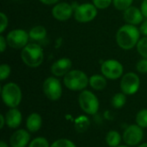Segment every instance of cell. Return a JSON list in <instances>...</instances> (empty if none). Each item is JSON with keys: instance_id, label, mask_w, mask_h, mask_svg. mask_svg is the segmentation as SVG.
<instances>
[{"instance_id": "3957f363", "label": "cell", "mask_w": 147, "mask_h": 147, "mask_svg": "<svg viewBox=\"0 0 147 147\" xmlns=\"http://www.w3.org/2000/svg\"><path fill=\"white\" fill-rule=\"evenodd\" d=\"M65 86L72 91H82L90 84V78L80 70H71L63 79Z\"/></svg>"}, {"instance_id": "f546056e", "label": "cell", "mask_w": 147, "mask_h": 147, "mask_svg": "<svg viewBox=\"0 0 147 147\" xmlns=\"http://www.w3.org/2000/svg\"><path fill=\"white\" fill-rule=\"evenodd\" d=\"M136 70L142 74L147 73V59H142L136 64Z\"/></svg>"}, {"instance_id": "e575fe53", "label": "cell", "mask_w": 147, "mask_h": 147, "mask_svg": "<svg viewBox=\"0 0 147 147\" xmlns=\"http://www.w3.org/2000/svg\"><path fill=\"white\" fill-rule=\"evenodd\" d=\"M40 2H41L42 3L44 4H47V5H53V4H56L59 0H39Z\"/></svg>"}, {"instance_id": "6da1fadb", "label": "cell", "mask_w": 147, "mask_h": 147, "mask_svg": "<svg viewBox=\"0 0 147 147\" xmlns=\"http://www.w3.org/2000/svg\"><path fill=\"white\" fill-rule=\"evenodd\" d=\"M140 31L136 26L125 24L116 32V43L123 50H131L137 46L140 40Z\"/></svg>"}, {"instance_id": "44dd1931", "label": "cell", "mask_w": 147, "mask_h": 147, "mask_svg": "<svg viewBox=\"0 0 147 147\" xmlns=\"http://www.w3.org/2000/svg\"><path fill=\"white\" fill-rule=\"evenodd\" d=\"M90 125V122L86 116H79L75 121V128L79 133L85 132Z\"/></svg>"}, {"instance_id": "1f68e13d", "label": "cell", "mask_w": 147, "mask_h": 147, "mask_svg": "<svg viewBox=\"0 0 147 147\" xmlns=\"http://www.w3.org/2000/svg\"><path fill=\"white\" fill-rule=\"evenodd\" d=\"M139 29H140L141 34H143L144 36H147V18H146V20H144L141 22Z\"/></svg>"}, {"instance_id": "5bb4252c", "label": "cell", "mask_w": 147, "mask_h": 147, "mask_svg": "<svg viewBox=\"0 0 147 147\" xmlns=\"http://www.w3.org/2000/svg\"><path fill=\"white\" fill-rule=\"evenodd\" d=\"M11 147H26L30 143V134L28 130L17 129L9 139Z\"/></svg>"}, {"instance_id": "7c38bea8", "label": "cell", "mask_w": 147, "mask_h": 147, "mask_svg": "<svg viewBox=\"0 0 147 147\" xmlns=\"http://www.w3.org/2000/svg\"><path fill=\"white\" fill-rule=\"evenodd\" d=\"M72 15H74L73 5L66 2L57 3L52 9V16L59 22L67 21Z\"/></svg>"}, {"instance_id": "ba28073f", "label": "cell", "mask_w": 147, "mask_h": 147, "mask_svg": "<svg viewBox=\"0 0 147 147\" xmlns=\"http://www.w3.org/2000/svg\"><path fill=\"white\" fill-rule=\"evenodd\" d=\"M45 96L51 101H58L62 96V85L56 77H49L45 79L42 84Z\"/></svg>"}, {"instance_id": "d590c367", "label": "cell", "mask_w": 147, "mask_h": 147, "mask_svg": "<svg viewBox=\"0 0 147 147\" xmlns=\"http://www.w3.org/2000/svg\"><path fill=\"white\" fill-rule=\"evenodd\" d=\"M0 122H1V124H0V128H3V126H4V124H6V120H5V116L2 114V115H0Z\"/></svg>"}, {"instance_id": "4fadbf2b", "label": "cell", "mask_w": 147, "mask_h": 147, "mask_svg": "<svg viewBox=\"0 0 147 147\" xmlns=\"http://www.w3.org/2000/svg\"><path fill=\"white\" fill-rule=\"evenodd\" d=\"M72 63L68 58H61L53 63L51 66V72L56 78L65 77L71 69Z\"/></svg>"}, {"instance_id": "74e56055", "label": "cell", "mask_w": 147, "mask_h": 147, "mask_svg": "<svg viewBox=\"0 0 147 147\" xmlns=\"http://www.w3.org/2000/svg\"><path fill=\"white\" fill-rule=\"evenodd\" d=\"M138 147H147V143H144V144H141L140 146H139Z\"/></svg>"}, {"instance_id": "4dcf8cb0", "label": "cell", "mask_w": 147, "mask_h": 147, "mask_svg": "<svg viewBox=\"0 0 147 147\" xmlns=\"http://www.w3.org/2000/svg\"><path fill=\"white\" fill-rule=\"evenodd\" d=\"M8 17L7 16L3 13V12H1L0 13V33L3 34L5 29L7 28L8 27Z\"/></svg>"}, {"instance_id": "83f0119b", "label": "cell", "mask_w": 147, "mask_h": 147, "mask_svg": "<svg viewBox=\"0 0 147 147\" xmlns=\"http://www.w3.org/2000/svg\"><path fill=\"white\" fill-rule=\"evenodd\" d=\"M11 72V68L7 64H2L0 65V80L3 81L7 79Z\"/></svg>"}, {"instance_id": "ac0fdd59", "label": "cell", "mask_w": 147, "mask_h": 147, "mask_svg": "<svg viewBox=\"0 0 147 147\" xmlns=\"http://www.w3.org/2000/svg\"><path fill=\"white\" fill-rule=\"evenodd\" d=\"M28 34H29V39L31 40L40 44L47 37V29L44 26L37 25V26L33 27L29 30Z\"/></svg>"}, {"instance_id": "9a60e30c", "label": "cell", "mask_w": 147, "mask_h": 147, "mask_svg": "<svg viewBox=\"0 0 147 147\" xmlns=\"http://www.w3.org/2000/svg\"><path fill=\"white\" fill-rule=\"evenodd\" d=\"M123 19L127 22V24H131L134 26H137L141 24L144 21V16L140 10L135 6H130L123 13Z\"/></svg>"}, {"instance_id": "4316f807", "label": "cell", "mask_w": 147, "mask_h": 147, "mask_svg": "<svg viewBox=\"0 0 147 147\" xmlns=\"http://www.w3.org/2000/svg\"><path fill=\"white\" fill-rule=\"evenodd\" d=\"M50 147H77L76 145L68 139H59L55 140Z\"/></svg>"}, {"instance_id": "e0dca14e", "label": "cell", "mask_w": 147, "mask_h": 147, "mask_svg": "<svg viewBox=\"0 0 147 147\" xmlns=\"http://www.w3.org/2000/svg\"><path fill=\"white\" fill-rule=\"evenodd\" d=\"M42 126V118L38 113L30 114L26 120V127L29 133L38 132Z\"/></svg>"}, {"instance_id": "7a4b0ae2", "label": "cell", "mask_w": 147, "mask_h": 147, "mask_svg": "<svg viewBox=\"0 0 147 147\" xmlns=\"http://www.w3.org/2000/svg\"><path fill=\"white\" fill-rule=\"evenodd\" d=\"M21 58L27 66L35 68L42 64L44 59V52L39 43L31 42L22 49Z\"/></svg>"}, {"instance_id": "ffe728a7", "label": "cell", "mask_w": 147, "mask_h": 147, "mask_svg": "<svg viewBox=\"0 0 147 147\" xmlns=\"http://www.w3.org/2000/svg\"><path fill=\"white\" fill-rule=\"evenodd\" d=\"M121 141V136L119 132L115 130L109 131L106 135V143L109 147H117Z\"/></svg>"}, {"instance_id": "836d02e7", "label": "cell", "mask_w": 147, "mask_h": 147, "mask_svg": "<svg viewBox=\"0 0 147 147\" xmlns=\"http://www.w3.org/2000/svg\"><path fill=\"white\" fill-rule=\"evenodd\" d=\"M140 10H141L144 17L147 18V0H143L141 6H140Z\"/></svg>"}, {"instance_id": "8fae6325", "label": "cell", "mask_w": 147, "mask_h": 147, "mask_svg": "<svg viewBox=\"0 0 147 147\" xmlns=\"http://www.w3.org/2000/svg\"><path fill=\"white\" fill-rule=\"evenodd\" d=\"M144 138L143 128L137 124L128 126L122 135V140L128 146H135L141 143Z\"/></svg>"}, {"instance_id": "52a82bcc", "label": "cell", "mask_w": 147, "mask_h": 147, "mask_svg": "<svg viewBox=\"0 0 147 147\" xmlns=\"http://www.w3.org/2000/svg\"><path fill=\"white\" fill-rule=\"evenodd\" d=\"M101 71L106 78L115 80L123 76L124 67L122 64L116 59H107L102 63Z\"/></svg>"}, {"instance_id": "f1b7e54d", "label": "cell", "mask_w": 147, "mask_h": 147, "mask_svg": "<svg viewBox=\"0 0 147 147\" xmlns=\"http://www.w3.org/2000/svg\"><path fill=\"white\" fill-rule=\"evenodd\" d=\"M92 2L97 9H105L110 6L113 0H92Z\"/></svg>"}, {"instance_id": "d6986e66", "label": "cell", "mask_w": 147, "mask_h": 147, "mask_svg": "<svg viewBox=\"0 0 147 147\" xmlns=\"http://www.w3.org/2000/svg\"><path fill=\"white\" fill-rule=\"evenodd\" d=\"M89 84L95 90H102L107 86V79L102 74H94L90 78Z\"/></svg>"}, {"instance_id": "d4e9b609", "label": "cell", "mask_w": 147, "mask_h": 147, "mask_svg": "<svg viewBox=\"0 0 147 147\" xmlns=\"http://www.w3.org/2000/svg\"><path fill=\"white\" fill-rule=\"evenodd\" d=\"M133 2L134 0H113V4L116 9L124 11L132 6Z\"/></svg>"}, {"instance_id": "ab89813d", "label": "cell", "mask_w": 147, "mask_h": 147, "mask_svg": "<svg viewBox=\"0 0 147 147\" xmlns=\"http://www.w3.org/2000/svg\"><path fill=\"white\" fill-rule=\"evenodd\" d=\"M13 1H18V0H13Z\"/></svg>"}, {"instance_id": "5b68a950", "label": "cell", "mask_w": 147, "mask_h": 147, "mask_svg": "<svg viewBox=\"0 0 147 147\" xmlns=\"http://www.w3.org/2000/svg\"><path fill=\"white\" fill-rule=\"evenodd\" d=\"M78 103L81 109L90 115L97 114L100 107L97 96L90 90H84L78 96Z\"/></svg>"}, {"instance_id": "d6a6232c", "label": "cell", "mask_w": 147, "mask_h": 147, "mask_svg": "<svg viewBox=\"0 0 147 147\" xmlns=\"http://www.w3.org/2000/svg\"><path fill=\"white\" fill-rule=\"evenodd\" d=\"M7 40L6 38H4L3 35H0V52L3 53L6 50L7 47Z\"/></svg>"}, {"instance_id": "cb8c5ba5", "label": "cell", "mask_w": 147, "mask_h": 147, "mask_svg": "<svg viewBox=\"0 0 147 147\" xmlns=\"http://www.w3.org/2000/svg\"><path fill=\"white\" fill-rule=\"evenodd\" d=\"M136 47L138 53L141 55V57L147 59V36H144L139 40Z\"/></svg>"}, {"instance_id": "f35d334b", "label": "cell", "mask_w": 147, "mask_h": 147, "mask_svg": "<svg viewBox=\"0 0 147 147\" xmlns=\"http://www.w3.org/2000/svg\"><path fill=\"white\" fill-rule=\"evenodd\" d=\"M117 147H130V146H117Z\"/></svg>"}, {"instance_id": "30bf717a", "label": "cell", "mask_w": 147, "mask_h": 147, "mask_svg": "<svg viewBox=\"0 0 147 147\" xmlns=\"http://www.w3.org/2000/svg\"><path fill=\"white\" fill-rule=\"evenodd\" d=\"M121 90L125 95H134L140 86V77L135 72H127L121 77Z\"/></svg>"}, {"instance_id": "8992f818", "label": "cell", "mask_w": 147, "mask_h": 147, "mask_svg": "<svg viewBox=\"0 0 147 147\" xmlns=\"http://www.w3.org/2000/svg\"><path fill=\"white\" fill-rule=\"evenodd\" d=\"M74 8V18L77 22L81 23H86L93 21L97 16V9L93 3H81L73 5Z\"/></svg>"}, {"instance_id": "277c9868", "label": "cell", "mask_w": 147, "mask_h": 147, "mask_svg": "<svg viewBox=\"0 0 147 147\" xmlns=\"http://www.w3.org/2000/svg\"><path fill=\"white\" fill-rule=\"evenodd\" d=\"M1 96L3 103L9 109L17 108L22 102V90L16 83H7L1 90Z\"/></svg>"}, {"instance_id": "7402d4cb", "label": "cell", "mask_w": 147, "mask_h": 147, "mask_svg": "<svg viewBox=\"0 0 147 147\" xmlns=\"http://www.w3.org/2000/svg\"><path fill=\"white\" fill-rule=\"evenodd\" d=\"M127 95H125L123 92L121 93H116L115 95H114V96L112 97L111 100V103L112 106L115 109H121L124 107V105L126 104L127 102Z\"/></svg>"}, {"instance_id": "8d00e7d4", "label": "cell", "mask_w": 147, "mask_h": 147, "mask_svg": "<svg viewBox=\"0 0 147 147\" xmlns=\"http://www.w3.org/2000/svg\"><path fill=\"white\" fill-rule=\"evenodd\" d=\"M0 147H9V146H8V145H7L3 140H2V141L0 142Z\"/></svg>"}, {"instance_id": "9c48e42d", "label": "cell", "mask_w": 147, "mask_h": 147, "mask_svg": "<svg viewBox=\"0 0 147 147\" xmlns=\"http://www.w3.org/2000/svg\"><path fill=\"white\" fill-rule=\"evenodd\" d=\"M29 34L25 30L16 28L9 31L6 36L7 44L14 49H22L28 44Z\"/></svg>"}, {"instance_id": "484cf974", "label": "cell", "mask_w": 147, "mask_h": 147, "mask_svg": "<svg viewBox=\"0 0 147 147\" xmlns=\"http://www.w3.org/2000/svg\"><path fill=\"white\" fill-rule=\"evenodd\" d=\"M28 147H50L48 140L44 137H37L30 141Z\"/></svg>"}, {"instance_id": "2e32d148", "label": "cell", "mask_w": 147, "mask_h": 147, "mask_svg": "<svg viewBox=\"0 0 147 147\" xmlns=\"http://www.w3.org/2000/svg\"><path fill=\"white\" fill-rule=\"evenodd\" d=\"M5 120H6V125L12 129H16L20 127L22 116V113L19 109L16 108L9 109V110L5 115Z\"/></svg>"}, {"instance_id": "603a6c76", "label": "cell", "mask_w": 147, "mask_h": 147, "mask_svg": "<svg viewBox=\"0 0 147 147\" xmlns=\"http://www.w3.org/2000/svg\"><path fill=\"white\" fill-rule=\"evenodd\" d=\"M136 124L142 128H147V109H141L138 112L135 118Z\"/></svg>"}]
</instances>
